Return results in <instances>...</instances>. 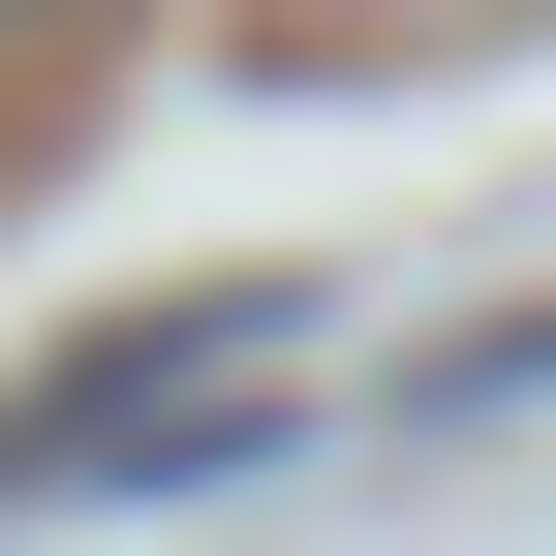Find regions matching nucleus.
Wrapping results in <instances>:
<instances>
[{
  "label": "nucleus",
  "instance_id": "obj_1",
  "mask_svg": "<svg viewBox=\"0 0 556 556\" xmlns=\"http://www.w3.org/2000/svg\"><path fill=\"white\" fill-rule=\"evenodd\" d=\"M278 371H309V309H278V278H186V309L62 340V371L0 402V495H155V464H217Z\"/></svg>",
  "mask_w": 556,
  "mask_h": 556
}]
</instances>
